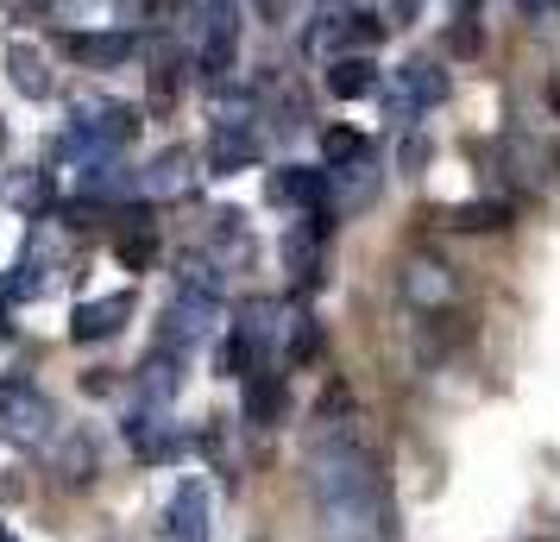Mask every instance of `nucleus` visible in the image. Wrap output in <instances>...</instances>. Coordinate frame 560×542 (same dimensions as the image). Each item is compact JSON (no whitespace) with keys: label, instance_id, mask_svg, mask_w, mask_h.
<instances>
[{"label":"nucleus","instance_id":"obj_34","mask_svg":"<svg viewBox=\"0 0 560 542\" xmlns=\"http://www.w3.org/2000/svg\"><path fill=\"white\" fill-rule=\"evenodd\" d=\"M454 7H459V13H472V7H479V0H454Z\"/></svg>","mask_w":560,"mask_h":542},{"label":"nucleus","instance_id":"obj_10","mask_svg":"<svg viewBox=\"0 0 560 542\" xmlns=\"http://www.w3.org/2000/svg\"><path fill=\"white\" fill-rule=\"evenodd\" d=\"M208 517H214L208 486L202 480H183L177 498H171V542H208Z\"/></svg>","mask_w":560,"mask_h":542},{"label":"nucleus","instance_id":"obj_9","mask_svg":"<svg viewBox=\"0 0 560 542\" xmlns=\"http://www.w3.org/2000/svg\"><path fill=\"white\" fill-rule=\"evenodd\" d=\"M328 189H334V171H308V164H278L265 177V196L283 208H328Z\"/></svg>","mask_w":560,"mask_h":542},{"label":"nucleus","instance_id":"obj_20","mask_svg":"<svg viewBox=\"0 0 560 542\" xmlns=\"http://www.w3.org/2000/svg\"><path fill=\"white\" fill-rule=\"evenodd\" d=\"M441 221L454 233H498V228H510V203H498V196H485V203H454Z\"/></svg>","mask_w":560,"mask_h":542},{"label":"nucleus","instance_id":"obj_6","mask_svg":"<svg viewBox=\"0 0 560 542\" xmlns=\"http://www.w3.org/2000/svg\"><path fill=\"white\" fill-rule=\"evenodd\" d=\"M208 322H214V297H189V290H183L177 303L164 310V322H158V347L183 360L189 347H202L208 341Z\"/></svg>","mask_w":560,"mask_h":542},{"label":"nucleus","instance_id":"obj_36","mask_svg":"<svg viewBox=\"0 0 560 542\" xmlns=\"http://www.w3.org/2000/svg\"><path fill=\"white\" fill-rule=\"evenodd\" d=\"M0 542H20V537H13V530H7V523H0Z\"/></svg>","mask_w":560,"mask_h":542},{"label":"nucleus","instance_id":"obj_31","mask_svg":"<svg viewBox=\"0 0 560 542\" xmlns=\"http://www.w3.org/2000/svg\"><path fill=\"white\" fill-rule=\"evenodd\" d=\"M82 391H89V397H102V391H114V372H82Z\"/></svg>","mask_w":560,"mask_h":542},{"label":"nucleus","instance_id":"obj_28","mask_svg":"<svg viewBox=\"0 0 560 542\" xmlns=\"http://www.w3.org/2000/svg\"><path fill=\"white\" fill-rule=\"evenodd\" d=\"M447 45H454L459 57H472V51H479V26H472V20H459V26L447 32Z\"/></svg>","mask_w":560,"mask_h":542},{"label":"nucleus","instance_id":"obj_8","mask_svg":"<svg viewBox=\"0 0 560 542\" xmlns=\"http://www.w3.org/2000/svg\"><path fill=\"white\" fill-rule=\"evenodd\" d=\"M95 473H102V461H95V436H89V429H57L51 436V480L57 486L82 492Z\"/></svg>","mask_w":560,"mask_h":542},{"label":"nucleus","instance_id":"obj_37","mask_svg":"<svg viewBox=\"0 0 560 542\" xmlns=\"http://www.w3.org/2000/svg\"><path fill=\"white\" fill-rule=\"evenodd\" d=\"M0 152H7V132H0Z\"/></svg>","mask_w":560,"mask_h":542},{"label":"nucleus","instance_id":"obj_27","mask_svg":"<svg viewBox=\"0 0 560 542\" xmlns=\"http://www.w3.org/2000/svg\"><path fill=\"white\" fill-rule=\"evenodd\" d=\"M359 152H365V139H359L353 127H328L322 132V158H328V164H353Z\"/></svg>","mask_w":560,"mask_h":542},{"label":"nucleus","instance_id":"obj_32","mask_svg":"<svg viewBox=\"0 0 560 542\" xmlns=\"http://www.w3.org/2000/svg\"><path fill=\"white\" fill-rule=\"evenodd\" d=\"M422 13V0H390V20H416Z\"/></svg>","mask_w":560,"mask_h":542},{"label":"nucleus","instance_id":"obj_7","mask_svg":"<svg viewBox=\"0 0 560 542\" xmlns=\"http://www.w3.org/2000/svg\"><path fill=\"white\" fill-rule=\"evenodd\" d=\"M328 228H334V215L328 208H315V215H303L296 228L283 233V272H290L296 285H315V278H322L315 265H322V240H328Z\"/></svg>","mask_w":560,"mask_h":542},{"label":"nucleus","instance_id":"obj_19","mask_svg":"<svg viewBox=\"0 0 560 542\" xmlns=\"http://www.w3.org/2000/svg\"><path fill=\"white\" fill-rule=\"evenodd\" d=\"M139 189H152V196H183V189H189V152H183V146H164V152L145 164Z\"/></svg>","mask_w":560,"mask_h":542},{"label":"nucleus","instance_id":"obj_33","mask_svg":"<svg viewBox=\"0 0 560 542\" xmlns=\"http://www.w3.org/2000/svg\"><path fill=\"white\" fill-rule=\"evenodd\" d=\"M548 107H555V114H560V82H548Z\"/></svg>","mask_w":560,"mask_h":542},{"label":"nucleus","instance_id":"obj_16","mask_svg":"<svg viewBox=\"0 0 560 542\" xmlns=\"http://www.w3.org/2000/svg\"><path fill=\"white\" fill-rule=\"evenodd\" d=\"M372 89H378V64H372V57L347 51V57H334L328 64V95H340V102H365Z\"/></svg>","mask_w":560,"mask_h":542},{"label":"nucleus","instance_id":"obj_3","mask_svg":"<svg viewBox=\"0 0 560 542\" xmlns=\"http://www.w3.org/2000/svg\"><path fill=\"white\" fill-rule=\"evenodd\" d=\"M397 285H404V303L409 310H422V315H447L454 310V297H459V278L434 253H409Z\"/></svg>","mask_w":560,"mask_h":542},{"label":"nucleus","instance_id":"obj_17","mask_svg":"<svg viewBox=\"0 0 560 542\" xmlns=\"http://www.w3.org/2000/svg\"><path fill=\"white\" fill-rule=\"evenodd\" d=\"M177 354H164V347H152V360L139 366V404L145 411H164L171 397H177Z\"/></svg>","mask_w":560,"mask_h":542},{"label":"nucleus","instance_id":"obj_13","mask_svg":"<svg viewBox=\"0 0 560 542\" xmlns=\"http://www.w3.org/2000/svg\"><path fill=\"white\" fill-rule=\"evenodd\" d=\"M397 95H404L409 107H441L447 95H454V82H447V70H441V64H429V57H409L404 70H397Z\"/></svg>","mask_w":560,"mask_h":542},{"label":"nucleus","instance_id":"obj_29","mask_svg":"<svg viewBox=\"0 0 560 542\" xmlns=\"http://www.w3.org/2000/svg\"><path fill=\"white\" fill-rule=\"evenodd\" d=\"M422 164H429V139H422V132H409V139H404V171H422Z\"/></svg>","mask_w":560,"mask_h":542},{"label":"nucleus","instance_id":"obj_15","mask_svg":"<svg viewBox=\"0 0 560 542\" xmlns=\"http://www.w3.org/2000/svg\"><path fill=\"white\" fill-rule=\"evenodd\" d=\"M127 436H132V454L139 461H177L183 454V441H177V429L164 423V416H152V411H139L127 423Z\"/></svg>","mask_w":560,"mask_h":542},{"label":"nucleus","instance_id":"obj_5","mask_svg":"<svg viewBox=\"0 0 560 542\" xmlns=\"http://www.w3.org/2000/svg\"><path fill=\"white\" fill-rule=\"evenodd\" d=\"M504 171L523 189H535V196H548L555 189V177H560V152L548 146V139H529V132H510L504 139Z\"/></svg>","mask_w":560,"mask_h":542},{"label":"nucleus","instance_id":"obj_26","mask_svg":"<svg viewBox=\"0 0 560 542\" xmlns=\"http://www.w3.org/2000/svg\"><path fill=\"white\" fill-rule=\"evenodd\" d=\"M183 290H189V297H221V290H228V278H221V265H214V258H183Z\"/></svg>","mask_w":560,"mask_h":542},{"label":"nucleus","instance_id":"obj_24","mask_svg":"<svg viewBox=\"0 0 560 542\" xmlns=\"http://www.w3.org/2000/svg\"><path fill=\"white\" fill-rule=\"evenodd\" d=\"M114 246H120V258H127L132 272H152V265H158V233L152 228H120Z\"/></svg>","mask_w":560,"mask_h":542},{"label":"nucleus","instance_id":"obj_12","mask_svg":"<svg viewBox=\"0 0 560 542\" xmlns=\"http://www.w3.org/2000/svg\"><path fill=\"white\" fill-rule=\"evenodd\" d=\"M63 51L89 70H120L132 57V38L127 32H63Z\"/></svg>","mask_w":560,"mask_h":542},{"label":"nucleus","instance_id":"obj_1","mask_svg":"<svg viewBox=\"0 0 560 542\" xmlns=\"http://www.w3.org/2000/svg\"><path fill=\"white\" fill-rule=\"evenodd\" d=\"M308 492L328 517L334 542H390V492H384V466L359 436L334 429L315 436L308 448Z\"/></svg>","mask_w":560,"mask_h":542},{"label":"nucleus","instance_id":"obj_4","mask_svg":"<svg viewBox=\"0 0 560 542\" xmlns=\"http://www.w3.org/2000/svg\"><path fill=\"white\" fill-rule=\"evenodd\" d=\"M258 127H246L240 114H221L214 127H208V171L214 177H240V171H253L258 164Z\"/></svg>","mask_w":560,"mask_h":542},{"label":"nucleus","instance_id":"obj_21","mask_svg":"<svg viewBox=\"0 0 560 542\" xmlns=\"http://www.w3.org/2000/svg\"><path fill=\"white\" fill-rule=\"evenodd\" d=\"M132 189H139V177H132V171H120V164H107V158H95V164H89V177H82V196H89V203H120V196H132Z\"/></svg>","mask_w":560,"mask_h":542},{"label":"nucleus","instance_id":"obj_35","mask_svg":"<svg viewBox=\"0 0 560 542\" xmlns=\"http://www.w3.org/2000/svg\"><path fill=\"white\" fill-rule=\"evenodd\" d=\"M0 315H7V290H0ZM0 335H7V322H0Z\"/></svg>","mask_w":560,"mask_h":542},{"label":"nucleus","instance_id":"obj_25","mask_svg":"<svg viewBox=\"0 0 560 542\" xmlns=\"http://www.w3.org/2000/svg\"><path fill=\"white\" fill-rule=\"evenodd\" d=\"M13 203L26 208V215H51V183H45V171H20L13 177Z\"/></svg>","mask_w":560,"mask_h":542},{"label":"nucleus","instance_id":"obj_11","mask_svg":"<svg viewBox=\"0 0 560 542\" xmlns=\"http://www.w3.org/2000/svg\"><path fill=\"white\" fill-rule=\"evenodd\" d=\"M283 411H290L283 379L271 372V366H253V372H246V423H253V429H278Z\"/></svg>","mask_w":560,"mask_h":542},{"label":"nucleus","instance_id":"obj_22","mask_svg":"<svg viewBox=\"0 0 560 542\" xmlns=\"http://www.w3.org/2000/svg\"><path fill=\"white\" fill-rule=\"evenodd\" d=\"M378 196V164H372V152H359L353 164H340V203H372Z\"/></svg>","mask_w":560,"mask_h":542},{"label":"nucleus","instance_id":"obj_30","mask_svg":"<svg viewBox=\"0 0 560 542\" xmlns=\"http://www.w3.org/2000/svg\"><path fill=\"white\" fill-rule=\"evenodd\" d=\"M529 20H560V0H516Z\"/></svg>","mask_w":560,"mask_h":542},{"label":"nucleus","instance_id":"obj_2","mask_svg":"<svg viewBox=\"0 0 560 542\" xmlns=\"http://www.w3.org/2000/svg\"><path fill=\"white\" fill-rule=\"evenodd\" d=\"M57 436V404L38 385H0V441L13 448H51Z\"/></svg>","mask_w":560,"mask_h":542},{"label":"nucleus","instance_id":"obj_14","mask_svg":"<svg viewBox=\"0 0 560 542\" xmlns=\"http://www.w3.org/2000/svg\"><path fill=\"white\" fill-rule=\"evenodd\" d=\"M132 315V297L120 290V297H102V303H82L77 315H70V335L77 341H107L120 335V322Z\"/></svg>","mask_w":560,"mask_h":542},{"label":"nucleus","instance_id":"obj_23","mask_svg":"<svg viewBox=\"0 0 560 542\" xmlns=\"http://www.w3.org/2000/svg\"><path fill=\"white\" fill-rule=\"evenodd\" d=\"M283 328H290V341H283V360L290 366H303V360L322 354V328H315V315H290Z\"/></svg>","mask_w":560,"mask_h":542},{"label":"nucleus","instance_id":"obj_18","mask_svg":"<svg viewBox=\"0 0 560 542\" xmlns=\"http://www.w3.org/2000/svg\"><path fill=\"white\" fill-rule=\"evenodd\" d=\"M7 77H13V89L26 102H51V70H45V57L32 45H7Z\"/></svg>","mask_w":560,"mask_h":542}]
</instances>
